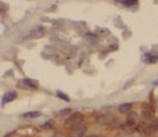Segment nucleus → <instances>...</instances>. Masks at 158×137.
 I'll return each instance as SVG.
<instances>
[{
	"mask_svg": "<svg viewBox=\"0 0 158 137\" xmlns=\"http://www.w3.org/2000/svg\"><path fill=\"white\" fill-rule=\"evenodd\" d=\"M16 97H18L16 92H8V93H6V94L3 96V98H2V104L4 105V104H7V102H11V101H14Z\"/></svg>",
	"mask_w": 158,
	"mask_h": 137,
	"instance_id": "nucleus-3",
	"label": "nucleus"
},
{
	"mask_svg": "<svg viewBox=\"0 0 158 137\" xmlns=\"http://www.w3.org/2000/svg\"><path fill=\"white\" fill-rule=\"evenodd\" d=\"M69 110H70V109H64L62 112H60V116H64V114H66Z\"/></svg>",
	"mask_w": 158,
	"mask_h": 137,
	"instance_id": "nucleus-11",
	"label": "nucleus"
},
{
	"mask_svg": "<svg viewBox=\"0 0 158 137\" xmlns=\"http://www.w3.org/2000/svg\"><path fill=\"white\" fill-rule=\"evenodd\" d=\"M45 35V28L44 27H35L34 30H31L30 31V37L31 39H39V38H42Z\"/></svg>",
	"mask_w": 158,
	"mask_h": 137,
	"instance_id": "nucleus-2",
	"label": "nucleus"
},
{
	"mask_svg": "<svg viewBox=\"0 0 158 137\" xmlns=\"http://www.w3.org/2000/svg\"><path fill=\"white\" fill-rule=\"evenodd\" d=\"M85 131H87V128H85L84 125L72 129V137H82L84 136V133H85Z\"/></svg>",
	"mask_w": 158,
	"mask_h": 137,
	"instance_id": "nucleus-4",
	"label": "nucleus"
},
{
	"mask_svg": "<svg viewBox=\"0 0 158 137\" xmlns=\"http://www.w3.org/2000/svg\"><path fill=\"white\" fill-rule=\"evenodd\" d=\"M41 116V112H28V113H23L22 117L23 118H35Z\"/></svg>",
	"mask_w": 158,
	"mask_h": 137,
	"instance_id": "nucleus-8",
	"label": "nucleus"
},
{
	"mask_svg": "<svg viewBox=\"0 0 158 137\" xmlns=\"http://www.w3.org/2000/svg\"><path fill=\"white\" fill-rule=\"evenodd\" d=\"M122 3H123L124 7H131V6H135L138 2H136V0H124V2H122Z\"/></svg>",
	"mask_w": 158,
	"mask_h": 137,
	"instance_id": "nucleus-10",
	"label": "nucleus"
},
{
	"mask_svg": "<svg viewBox=\"0 0 158 137\" xmlns=\"http://www.w3.org/2000/svg\"><path fill=\"white\" fill-rule=\"evenodd\" d=\"M57 97H58V98H61V100H64V101H66V102H69L70 101V97L68 96V94H65V93H62V92H57Z\"/></svg>",
	"mask_w": 158,
	"mask_h": 137,
	"instance_id": "nucleus-9",
	"label": "nucleus"
},
{
	"mask_svg": "<svg viewBox=\"0 0 158 137\" xmlns=\"http://www.w3.org/2000/svg\"><path fill=\"white\" fill-rule=\"evenodd\" d=\"M143 61L147 62V63H156V62H158V57L153 55V54H145V58H143Z\"/></svg>",
	"mask_w": 158,
	"mask_h": 137,
	"instance_id": "nucleus-6",
	"label": "nucleus"
},
{
	"mask_svg": "<svg viewBox=\"0 0 158 137\" xmlns=\"http://www.w3.org/2000/svg\"><path fill=\"white\" fill-rule=\"evenodd\" d=\"M82 121H84V116H82L81 113H78V112H76V113H73L69 118H68L66 124H68V127H69L70 129H74V128L81 127Z\"/></svg>",
	"mask_w": 158,
	"mask_h": 137,
	"instance_id": "nucleus-1",
	"label": "nucleus"
},
{
	"mask_svg": "<svg viewBox=\"0 0 158 137\" xmlns=\"http://www.w3.org/2000/svg\"><path fill=\"white\" fill-rule=\"evenodd\" d=\"M18 85H22V86H27V88L28 89H30V88H38V82L37 81H33V79H28V78H26V79H24V81H22V82H19V84H18Z\"/></svg>",
	"mask_w": 158,
	"mask_h": 137,
	"instance_id": "nucleus-5",
	"label": "nucleus"
},
{
	"mask_svg": "<svg viewBox=\"0 0 158 137\" xmlns=\"http://www.w3.org/2000/svg\"><path fill=\"white\" fill-rule=\"evenodd\" d=\"M54 137H65V136H64V135H61V133H56Z\"/></svg>",
	"mask_w": 158,
	"mask_h": 137,
	"instance_id": "nucleus-12",
	"label": "nucleus"
},
{
	"mask_svg": "<svg viewBox=\"0 0 158 137\" xmlns=\"http://www.w3.org/2000/svg\"><path fill=\"white\" fill-rule=\"evenodd\" d=\"M132 108V104H122L119 106V112L120 113H128Z\"/></svg>",
	"mask_w": 158,
	"mask_h": 137,
	"instance_id": "nucleus-7",
	"label": "nucleus"
}]
</instances>
